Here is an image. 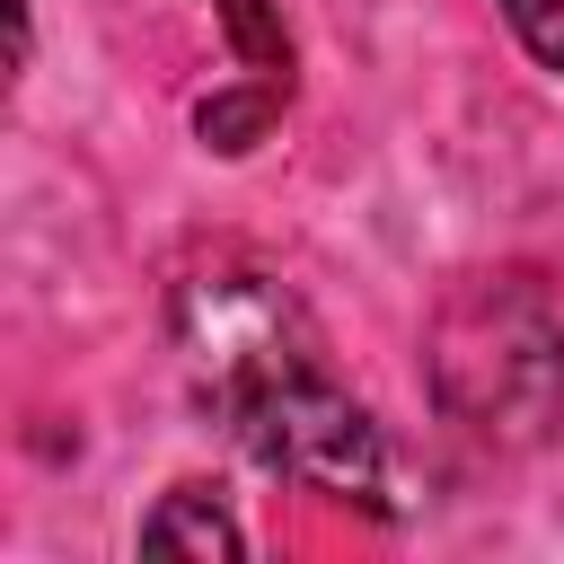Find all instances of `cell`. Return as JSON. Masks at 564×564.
<instances>
[{"label": "cell", "instance_id": "5b68a950", "mask_svg": "<svg viewBox=\"0 0 564 564\" xmlns=\"http://www.w3.org/2000/svg\"><path fill=\"white\" fill-rule=\"evenodd\" d=\"M141 546H150V555H238L247 538H238V520H229L203 485H176V494L141 520Z\"/></svg>", "mask_w": 564, "mask_h": 564}, {"label": "cell", "instance_id": "8992f818", "mask_svg": "<svg viewBox=\"0 0 564 564\" xmlns=\"http://www.w3.org/2000/svg\"><path fill=\"white\" fill-rule=\"evenodd\" d=\"M502 18L520 26V44H529L546 70H564V0H502Z\"/></svg>", "mask_w": 564, "mask_h": 564}, {"label": "cell", "instance_id": "277c9868", "mask_svg": "<svg viewBox=\"0 0 564 564\" xmlns=\"http://www.w3.org/2000/svg\"><path fill=\"white\" fill-rule=\"evenodd\" d=\"M220 9V26H229V44H238V62H247V88H220V97H203V141L212 150H256V132L282 115V97H291V35H282V9L273 0H212Z\"/></svg>", "mask_w": 564, "mask_h": 564}, {"label": "cell", "instance_id": "7a4b0ae2", "mask_svg": "<svg viewBox=\"0 0 564 564\" xmlns=\"http://www.w3.org/2000/svg\"><path fill=\"white\" fill-rule=\"evenodd\" d=\"M167 335H176V361H185V388L229 423L247 397H264L273 379L326 361L300 291L247 256H203L176 300H167Z\"/></svg>", "mask_w": 564, "mask_h": 564}, {"label": "cell", "instance_id": "6da1fadb", "mask_svg": "<svg viewBox=\"0 0 564 564\" xmlns=\"http://www.w3.org/2000/svg\"><path fill=\"white\" fill-rule=\"evenodd\" d=\"M432 397L476 441L529 449L564 423V317L529 273H467L432 308L423 335Z\"/></svg>", "mask_w": 564, "mask_h": 564}, {"label": "cell", "instance_id": "3957f363", "mask_svg": "<svg viewBox=\"0 0 564 564\" xmlns=\"http://www.w3.org/2000/svg\"><path fill=\"white\" fill-rule=\"evenodd\" d=\"M229 432L282 485H308V494H335V502H361V511H397V494H388V441L361 414V397L335 388L326 361H308V370L273 379L264 397H247L229 414Z\"/></svg>", "mask_w": 564, "mask_h": 564}]
</instances>
